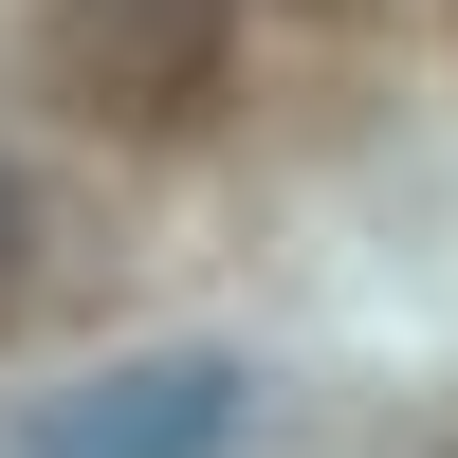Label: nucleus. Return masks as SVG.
<instances>
[{
  "mask_svg": "<svg viewBox=\"0 0 458 458\" xmlns=\"http://www.w3.org/2000/svg\"><path fill=\"white\" fill-rule=\"evenodd\" d=\"M37 73H55L92 129H183V110L220 92V19L202 0H55Z\"/></svg>",
  "mask_w": 458,
  "mask_h": 458,
  "instance_id": "nucleus-1",
  "label": "nucleus"
},
{
  "mask_svg": "<svg viewBox=\"0 0 458 458\" xmlns=\"http://www.w3.org/2000/svg\"><path fill=\"white\" fill-rule=\"evenodd\" d=\"M239 403H257L239 349H129V367H92V386L37 403V458H220Z\"/></svg>",
  "mask_w": 458,
  "mask_h": 458,
  "instance_id": "nucleus-2",
  "label": "nucleus"
},
{
  "mask_svg": "<svg viewBox=\"0 0 458 458\" xmlns=\"http://www.w3.org/2000/svg\"><path fill=\"white\" fill-rule=\"evenodd\" d=\"M0 293H19V165H0Z\"/></svg>",
  "mask_w": 458,
  "mask_h": 458,
  "instance_id": "nucleus-3",
  "label": "nucleus"
}]
</instances>
